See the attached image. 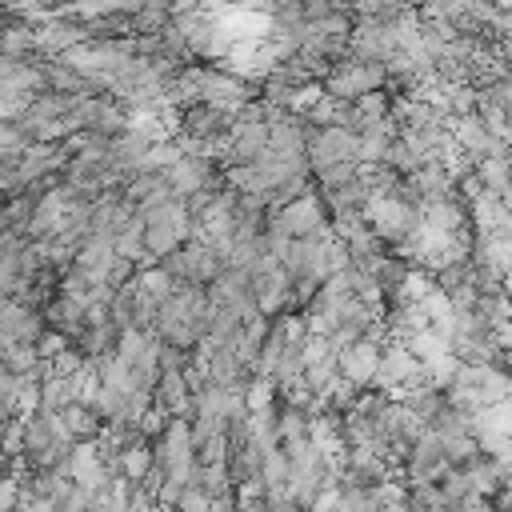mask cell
I'll return each mask as SVG.
<instances>
[{
	"mask_svg": "<svg viewBox=\"0 0 512 512\" xmlns=\"http://www.w3.org/2000/svg\"><path fill=\"white\" fill-rule=\"evenodd\" d=\"M372 368H376V352H372V348H356V356H348V372H352V376L364 380Z\"/></svg>",
	"mask_w": 512,
	"mask_h": 512,
	"instance_id": "cell-1",
	"label": "cell"
}]
</instances>
